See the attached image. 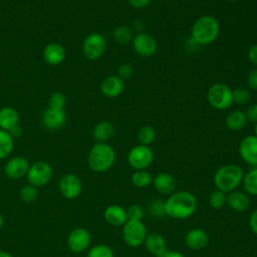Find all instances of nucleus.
<instances>
[{"label":"nucleus","instance_id":"f257e3e1","mask_svg":"<svg viewBox=\"0 0 257 257\" xmlns=\"http://www.w3.org/2000/svg\"><path fill=\"white\" fill-rule=\"evenodd\" d=\"M198 208V201L195 195L189 191H175L165 200L166 216L185 220L195 214Z\"/></svg>","mask_w":257,"mask_h":257},{"label":"nucleus","instance_id":"f03ea898","mask_svg":"<svg viewBox=\"0 0 257 257\" xmlns=\"http://www.w3.org/2000/svg\"><path fill=\"white\" fill-rule=\"evenodd\" d=\"M220 32V23L216 17L204 15L198 18L192 26V39L196 44L209 45L213 43Z\"/></svg>","mask_w":257,"mask_h":257},{"label":"nucleus","instance_id":"7ed1b4c3","mask_svg":"<svg viewBox=\"0 0 257 257\" xmlns=\"http://www.w3.org/2000/svg\"><path fill=\"white\" fill-rule=\"evenodd\" d=\"M244 177L243 169L235 164L221 166L214 174L213 181L216 189L228 194L235 191L242 184Z\"/></svg>","mask_w":257,"mask_h":257},{"label":"nucleus","instance_id":"20e7f679","mask_svg":"<svg viewBox=\"0 0 257 257\" xmlns=\"http://www.w3.org/2000/svg\"><path fill=\"white\" fill-rule=\"evenodd\" d=\"M115 161V152L106 143H96L88 153L87 164L91 171L103 173L108 171Z\"/></svg>","mask_w":257,"mask_h":257},{"label":"nucleus","instance_id":"39448f33","mask_svg":"<svg viewBox=\"0 0 257 257\" xmlns=\"http://www.w3.org/2000/svg\"><path fill=\"white\" fill-rule=\"evenodd\" d=\"M207 99L213 108L218 110L227 109L233 103L232 90L224 83H214L208 89Z\"/></svg>","mask_w":257,"mask_h":257},{"label":"nucleus","instance_id":"423d86ee","mask_svg":"<svg viewBox=\"0 0 257 257\" xmlns=\"http://www.w3.org/2000/svg\"><path fill=\"white\" fill-rule=\"evenodd\" d=\"M147 235L148 230L143 221L127 220L122 226V239L130 247L136 248L143 245Z\"/></svg>","mask_w":257,"mask_h":257},{"label":"nucleus","instance_id":"0eeeda50","mask_svg":"<svg viewBox=\"0 0 257 257\" xmlns=\"http://www.w3.org/2000/svg\"><path fill=\"white\" fill-rule=\"evenodd\" d=\"M127 163L135 170H146L154 161V153L149 146L138 145L127 153Z\"/></svg>","mask_w":257,"mask_h":257},{"label":"nucleus","instance_id":"6e6552de","mask_svg":"<svg viewBox=\"0 0 257 257\" xmlns=\"http://www.w3.org/2000/svg\"><path fill=\"white\" fill-rule=\"evenodd\" d=\"M52 168L48 163L44 161H37L29 166L26 176L28 183L38 188L47 185L52 178Z\"/></svg>","mask_w":257,"mask_h":257},{"label":"nucleus","instance_id":"1a4fd4ad","mask_svg":"<svg viewBox=\"0 0 257 257\" xmlns=\"http://www.w3.org/2000/svg\"><path fill=\"white\" fill-rule=\"evenodd\" d=\"M91 244V235L89 231L82 227L74 228L67 236L68 249L76 254L89 249Z\"/></svg>","mask_w":257,"mask_h":257},{"label":"nucleus","instance_id":"9d476101","mask_svg":"<svg viewBox=\"0 0 257 257\" xmlns=\"http://www.w3.org/2000/svg\"><path fill=\"white\" fill-rule=\"evenodd\" d=\"M106 47L104 37L99 33H91L87 35L83 41L82 50L84 56L89 60H95L99 58Z\"/></svg>","mask_w":257,"mask_h":257},{"label":"nucleus","instance_id":"9b49d317","mask_svg":"<svg viewBox=\"0 0 257 257\" xmlns=\"http://www.w3.org/2000/svg\"><path fill=\"white\" fill-rule=\"evenodd\" d=\"M60 194L68 200L76 199L82 192V183L80 179L71 173L63 175L58 183Z\"/></svg>","mask_w":257,"mask_h":257},{"label":"nucleus","instance_id":"f8f14e48","mask_svg":"<svg viewBox=\"0 0 257 257\" xmlns=\"http://www.w3.org/2000/svg\"><path fill=\"white\" fill-rule=\"evenodd\" d=\"M132 41L135 52L143 57H150L157 51V41L152 35L148 33L140 32L133 38Z\"/></svg>","mask_w":257,"mask_h":257},{"label":"nucleus","instance_id":"ddd939ff","mask_svg":"<svg viewBox=\"0 0 257 257\" xmlns=\"http://www.w3.org/2000/svg\"><path fill=\"white\" fill-rule=\"evenodd\" d=\"M239 154L245 163L257 167V137L255 135H249L242 139L239 145Z\"/></svg>","mask_w":257,"mask_h":257},{"label":"nucleus","instance_id":"4468645a","mask_svg":"<svg viewBox=\"0 0 257 257\" xmlns=\"http://www.w3.org/2000/svg\"><path fill=\"white\" fill-rule=\"evenodd\" d=\"M184 241L189 249L200 251L208 245L209 236L205 230L201 228H193L186 232Z\"/></svg>","mask_w":257,"mask_h":257},{"label":"nucleus","instance_id":"2eb2a0df","mask_svg":"<svg viewBox=\"0 0 257 257\" xmlns=\"http://www.w3.org/2000/svg\"><path fill=\"white\" fill-rule=\"evenodd\" d=\"M29 164L25 158L14 157L6 163L4 167V173L9 179L19 180L27 174Z\"/></svg>","mask_w":257,"mask_h":257},{"label":"nucleus","instance_id":"dca6fc26","mask_svg":"<svg viewBox=\"0 0 257 257\" xmlns=\"http://www.w3.org/2000/svg\"><path fill=\"white\" fill-rule=\"evenodd\" d=\"M144 245L147 251L155 257H162L168 251L165 237L158 232L148 233Z\"/></svg>","mask_w":257,"mask_h":257},{"label":"nucleus","instance_id":"f3484780","mask_svg":"<svg viewBox=\"0 0 257 257\" xmlns=\"http://www.w3.org/2000/svg\"><path fill=\"white\" fill-rule=\"evenodd\" d=\"M152 185L158 193L165 196H170L176 191L177 181L173 175L163 172L153 177Z\"/></svg>","mask_w":257,"mask_h":257},{"label":"nucleus","instance_id":"a211bd4d","mask_svg":"<svg viewBox=\"0 0 257 257\" xmlns=\"http://www.w3.org/2000/svg\"><path fill=\"white\" fill-rule=\"evenodd\" d=\"M103 218L107 224L113 227H122L127 221L126 211L119 205H109L104 209Z\"/></svg>","mask_w":257,"mask_h":257},{"label":"nucleus","instance_id":"6ab92c4d","mask_svg":"<svg viewBox=\"0 0 257 257\" xmlns=\"http://www.w3.org/2000/svg\"><path fill=\"white\" fill-rule=\"evenodd\" d=\"M100 89L105 96L116 97L120 95L124 89L123 79L117 75H109L101 82Z\"/></svg>","mask_w":257,"mask_h":257},{"label":"nucleus","instance_id":"aec40b11","mask_svg":"<svg viewBox=\"0 0 257 257\" xmlns=\"http://www.w3.org/2000/svg\"><path fill=\"white\" fill-rule=\"evenodd\" d=\"M226 204L236 212H245L251 206L249 195L241 191H232L227 194Z\"/></svg>","mask_w":257,"mask_h":257},{"label":"nucleus","instance_id":"412c9836","mask_svg":"<svg viewBox=\"0 0 257 257\" xmlns=\"http://www.w3.org/2000/svg\"><path fill=\"white\" fill-rule=\"evenodd\" d=\"M42 124L49 130H56L63 125L66 120L63 109L47 108L42 114Z\"/></svg>","mask_w":257,"mask_h":257},{"label":"nucleus","instance_id":"4be33fe9","mask_svg":"<svg viewBox=\"0 0 257 257\" xmlns=\"http://www.w3.org/2000/svg\"><path fill=\"white\" fill-rule=\"evenodd\" d=\"M43 57L49 64H59L65 57V49L59 43H50L45 46L43 51Z\"/></svg>","mask_w":257,"mask_h":257},{"label":"nucleus","instance_id":"5701e85b","mask_svg":"<svg viewBox=\"0 0 257 257\" xmlns=\"http://www.w3.org/2000/svg\"><path fill=\"white\" fill-rule=\"evenodd\" d=\"M18 112L13 107H3L0 109V126L9 132L12 127L18 125Z\"/></svg>","mask_w":257,"mask_h":257},{"label":"nucleus","instance_id":"b1692460","mask_svg":"<svg viewBox=\"0 0 257 257\" xmlns=\"http://www.w3.org/2000/svg\"><path fill=\"white\" fill-rule=\"evenodd\" d=\"M114 134V126L111 122L102 120L98 122L92 132L93 138L97 141V143H105L108 141Z\"/></svg>","mask_w":257,"mask_h":257},{"label":"nucleus","instance_id":"393cba45","mask_svg":"<svg viewBox=\"0 0 257 257\" xmlns=\"http://www.w3.org/2000/svg\"><path fill=\"white\" fill-rule=\"evenodd\" d=\"M247 117L242 110H233L226 117V126L231 131H240L247 124Z\"/></svg>","mask_w":257,"mask_h":257},{"label":"nucleus","instance_id":"a878e982","mask_svg":"<svg viewBox=\"0 0 257 257\" xmlns=\"http://www.w3.org/2000/svg\"><path fill=\"white\" fill-rule=\"evenodd\" d=\"M242 185L247 195L257 196V167H254L244 174Z\"/></svg>","mask_w":257,"mask_h":257},{"label":"nucleus","instance_id":"bb28decb","mask_svg":"<svg viewBox=\"0 0 257 257\" xmlns=\"http://www.w3.org/2000/svg\"><path fill=\"white\" fill-rule=\"evenodd\" d=\"M131 181L135 187L144 189L153 183V176L147 170H138L133 173Z\"/></svg>","mask_w":257,"mask_h":257},{"label":"nucleus","instance_id":"cd10ccee","mask_svg":"<svg viewBox=\"0 0 257 257\" xmlns=\"http://www.w3.org/2000/svg\"><path fill=\"white\" fill-rule=\"evenodd\" d=\"M133 29L127 25L117 26L113 31V38L119 44H127L133 40Z\"/></svg>","mask_w":257,"mask_h":257},{"label":"nucleus","instance_id":"c85d7f7f","mask_svg":"<svg viewBox=\"0 0 257 257\" xmlns=\"http://www.w3.org/2000/svg\"><path fill=\"white\" fill-rule=\"evenodd\" d=\"M13 149V138L7 131L0 130V159L10 155Z\"/></svg>","mask_w":257,"mask_h":257},{"label":"nucleus","instance_id":"c756f323","mask_svg":"<svg viewBox=\"0 0 257 257\" xmlns=\"http://www.w3.org/2000/svg\"><path fill=\"white\" fill-rule=\"evenodd\" d=\"M86 257H114V253L108 245L96 244L89 247Z\"/></svg>","mask_w":257,"mask_h":257},{"label":"nucleus","instance_id":"7c9ffc66","mask_svg":"<svg viewBox=\"0 0 257 257\" xmlns=\"http://www.w3.org/2000/svg\"><path fill=\"white\" fill-rule=\"evenodd\" d=\"M226 199H227V194L216 189L212 191L211 194L209 195L208 203L212 209L218 210L226 205Z\"/></svg>","mask_w":257,"mask_h":257},{"label":"nucleus","instance_id":"2f4dec72","mask_svg":"<svg viewBox=\"0 0 257 257\" xmlns=\"http://www.w3.org/2000/svg\"><path fill=\"white\" fill-rule=\"evenodd\" d=\"M156 139V131L151 125H144L138 132V140L141 145L149 146Z\"/></svg>","mask_w":257,"mask_h":257},{"label":"nucleus","instance_id":"473e14b6","mask_svg":"<svg viewBox=\"0 0 257 257\" xmlns=\"http://www.w3.org/2000/svg\"><path fill=\"white\" fill-rule=\"evenodd\" d=\"M38 196V191H37V187L27 184L25 186H23L20 190V198L22 201H24L25 203H32L36 200Z\"/></svg>","mask_w":257,"mask_h":257},{"label":"nucleus","instance_id":"72a5a7b5","mask_svg":"<svg viewBox=\"0 0 257 257\" xmlns=\"http://www.w3.org/2000/svg\"><path fill=\"white\" fill-rule=\"evenodd\" d=\"M149 212L155 218H163L166 216L165 213V200L154 199L149 204Z\"/></svg>","mask_w":257,"mask_h":257},{"label":"nucleus","instance_id":"f704fd0d","mask_svg":"<svg viewBox=\"0 0 257 257\" xmlns=\"http://www.w3.org/2000/svg\"><path fill=\"white\" fill-rule=\"evenodd\" d=\"M233 102L237 104H245L250 99V92L244 87H238L232 90Z\"/></svg>","mask_w":257,"mask_h":257},{"label":"nucleus","instance_id":"c9c22d12","mask_svg":"<svg viewBox=\"0 0 257 257\" xmlns=\"http://www.w3.org/2000/svg\"><path fill=\"white\" fill-rule=\"evenodd\" d=\"M126 216H127V220H140L142 221L145 215L144 209L142 206L138 205V204H133L131 206H128L126 209Z\"/></svg>","mask_w":257,"mask_h":257},{"label":"nucleus","instance_id":"e433bc0d","mask_svg":"<svg viewBox=\"0 0 257 257\" xmlns=\"http://www.w3.org/2000/svg\"><path fill=\"white\" fill-rule=\"evenodd\" d=\"M49 108L62 109L65 104V97L60 92H54L49 98Z\"/></svg>","mask_w":257,"mask_h":257},{"label":"nucleus","instance_id":"4c0bfd02","mask_svg":"<svg viewBox=\"0 0 257 257\" xmlns=\"http://www.w3.org/2000/svg\"><path fill=\"white\" fill-rule=\"evenodd\" d=\"M134 73V67L131 63H123L117 69V76L121 79L130 78Z\"/></svg>","mask_w":257,"mask_h":257},{"label":"nucleus","instance_id":"58836bf2","mask_svg":"<svg viewBox=\"0 0 257 257\" xmlns=\"http://www.w3.org/2000/svg\"><path fill=\"white\" fill-rule=\"evenodd\" d=\"M245 115L247 117V120L256 123L257 122V103L251 104L245 112Z\"/></svg>","mask_w":257,"mask_h":257},{"label":"nucleus","instance_id":"ea45409f","mask_svg":"<svg viewBox=\"0 0 257 257\" xmlns=\"http://www.w3.org/2000/svg\"><path fill=\"white\" fill-rule=\"evenodd\" d=\"M247 83L251 89L257 90V68H254L249 72L247 76Z\"/></svg>","mask_w":257,"mask_h":257},{"label":"nucleus","instance_id":"a19ab883","mask_svg":"<svg viewBox=\"0 0 257 257\" xmlns=\"http://www.w3.org/2000/svg\"><path fill=\"white\" fill-rule=\"evenodd\" d=\"M249 227L251 231L257 236V209H255L249 217Z\"/></svg>","mask_w":257,"mask_h":257},{"label":"nucleus","instance_id":"79ce46f5","mask_svg":"<svg viewBox=\"0 0 257 257\" xmlns=\"http://www.w3.org/2000/svg\"><path fill=\"white\" fill-rule=\"evenodd\" d=\"M127 2L130 3L131 6H133L134 8H145L147 7L151 2L152 0H127Z\"/></svg>","mask_w":257,"mask_h":257},{"label":"nucleus","instance_id":"37998d69","mask_svg":"<svg viewBox=\"0 0 257 257\" xmlns=\"http://www.w3.org/2000/svg\"><path fill=\"white\" fill-rule=\"evenodd\" d=\"M248 58L253 64L257 65V44H254L249 48Z\"/></svg>","mask_w":257,"mask_h":257},{"label":"nucleus","instance_id":"c03bdc74","mask_svg":"<svg viewBox=\"0 0 257 257\" xmlns=\"http://www.w3.org/2000/svg\"><path fill=\"white\" fill-rule=\"evenodd\" d=\"M162 257H185V255L176 250H168Z\"/></svg>","mask_w":257,"mask_h":257},{"label":"nucleus","instance_id":"a18cd8bd","mask_svg":"<svg viewBox=\"0 0 257 257\" xmlns=\"http://www.w3.org/2000/svg\"><path fill=\"white\" fill-rule=\"evenodd\" d=\"M8 133L10 134V136H11L12 138H13V137H18V136L20 135V133H21V128H20L18 125H16V126L12 127Z\"/></svg>","mask_w":257,"mask_h":257},{"label":"nucleus","instance_id":"49530a36","mask_svg":"<svg viewBox=\"0 0 257 257\" xmlns=\"http://www.w3.org/2000/svg\"><path fill=\"white\" fill-rule=\"evenodd\" d=\"M0 257H13V256L5 250H0Z\"/></svg>","mask_w":257,"mask_h":257},{"label":"nucleus","instance_id":"de8ad7c7","mask_svg":"<svg viewBox=\"0 0 257 257\" xmlns=\"http://www.w3.org/2000/svg\"><path fill=\"white\" fill-rule=\"evenodd\" d=\"M3 224H4V220H3V217H2V214L0 213V229L3 227Z\"/></svg>","mask_w":257,"mask_h":257},{"label":"nucleus","instance_id":"09e8293b","mask_svg":"<svg viewBox=\"0 0 257 257\" xmlns=\"http://www.w3.org/2000/svg\"><path fill=\"white\" fill-rule=\"evenodd\" d=\"M254 135L257 137V122L254 125Z\"/></svg>","mask_w":257,"mask_h":257},{"label":"nucleus","instance_id":"8fccbe9b","mask_svg":"<svg viewBox=\"0 0 257 257\" xmlns=\"http://www.w3.org/2000/svg\"><path fill=\"white\" fill-rule=\"evenodd\" d=\"M227 1H229V2H236V1H238V0H227Z\"/></svg>","mask_w":257,"mask_h":257}]
</instances>
